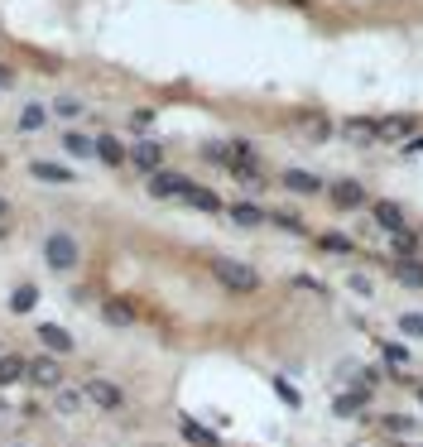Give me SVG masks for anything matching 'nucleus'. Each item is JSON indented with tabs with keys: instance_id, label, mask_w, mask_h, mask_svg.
Instances as JSON below:
<instances>
[{
	"instance_id": "nucleus-15",
	"label": "nucleus",
	"mask_w": 423,
	"mask_h": 447,
	"mask_svg": "<svg viewBox=\"0 0 423 447\" xmlns=\"http://www.w3.org/2000/svg\"><path fill=\"white\" fill-rule=\"evenodd\" d=\"M97 159H102L106 169H121V164H125V149H121V140H111V135H102V140H97Z\"/></svg>"
},
{
	"instance_id": "nucleus-1",
	"label": "nucleus",
	"mask_w": 423,
	"mask_h": 447,
	"mask_svg": "<svg viewBox=\"0 0 423 447\" xmlns=\"http://www.w3.org/2000/svg\"><path fill=\"white\" fill-rule=\"evenodd\" d=\"M212 274H216V284H226L231 293H255L260 289V274L250 269V264H240V260H212Z\"/></svg>"
},
{
	"instance_id": "nucleus-32",
	"label": "nucleus",
	"mask_w": 423,
	"mask_h": 447,
	"mask_svg": "<svg viewBox=\"0 0 423 447\" xmlns=\"http://www.w3.org/2000/svg\"><path fill=\"white\" fill-rule=\"evenodd\" d=\"M419 399H423V395H419Z\"/></svg>"
},
{
	"instance_id": "nucleus-28",
	"label": "nucleus",
	"mask_w": 423,
	"mask_h": 447,
	"mask_svg": "<svg viewBox=\"0 0 423 447\" xmlns=\"http://www.w3.org/2000/svg\"><path fill=\"white\" fill-rule=\"evenodd\" d=\"M303 135H308V140H327L332 130H327V121H322V116H313V121H308V130H303Z\"/></svg>"
},
{
	"instance_id": "nucleus-23",
	"label": "nucleus",
	"mask_w": 423,
	"mask_h": 447,
	"mask_svg": "<svg viewBox=\"0 0 423 447\" xmlns=\"http://www.w3.org/2000/svg\"><path fill=\"white\" fill-rule=\"evenodd\" d=\"M63 145H68V154H73V159H87V154H97V145H92L87 135H78V130H68V135H63Z\"/></svg>"
},
{
	"instance_id": "nucleus-26",
	"label": "nucleus",
	"mask_w": 423,
	"mask_h": 447,
	"mask_svg": "<svg viewBox=\"0 0 423 447\" xmlns=\"http://www.w3.org/2000/svg\"><path fill=\"white\" fill-rule=\"evenodd\" d=\"M53 111H58L63 121H73V116H82V102H73V97H58V102H53Z\"/></svg>"
},
{
	"instance_id": "nucleus-14",
	"label": "nucleus",
	"mask_w": 423,
	"mask_h": 447,
	"mask_svg": "<svg viewBox=\"0 0 423 447\" xmlns=\"http://www.w3.org/2000/svg\"><path fill=\"white\" fill-rule=\"evenodd\" d=\"M178 433H183V443H192V447H216L221 438L212 433V428H202L197 419H178Z\"/></svg>"
},
{
	"instance_id": "nucleus-30",
	"label": "nucleus",
	"mask_w": 423,
	"mask_h": 447,
	"mask_svg": "<svg viewBox=\"0 0 423 447\" xmlns=\"http://www.w3.org/2000/svg\"><path fill=\"white\" fill-rule=\"evenodd\" d=\"M274 221H279V226H284V231H303V221H298V216H289V212H279V216H274Z\"/></svg>"
},
{
	"instance_id": "nucleus-25",
	"label": "nucleus",
	"mask_w": 423,
	"mask_h": 447,
	"mask_svg": "<svg viewBox=\"0 0 423 447\" xmlns=\"http://www.w3.org/2000/svg\"><path fill=\"white\" fill-rule=\"evenodd\" d=\"M317 245H322L327 255H351V250H356V245H351V240H346V236H337V231H332V236H322V240H317Z\"/></svg>"
},
{
	"instance_id": "nucleus-31",
	"label": "nucleus",
	"mask_w": 423,
	"mask_h": 447,
	"mask_svg": "<svg viewBox=\"0 0 423 447\" xmlns=\"http://www.w3.org/2000/svg\"><path fill=\"white\" fill-rule=\"evenodd\" d=\"M5 212H10V202H5V197H0V221H5Z\"/></svg>"
},
{
	"instance_id": "nucleus-11",
	"label": "nucleus",
	"mask_w": 423,
	"mask_h": 447,
	"mask_svg": "<svg viewBox=\"0 0 423 447\" xmlns=\"http://www.w3.org/2000/svg\"><path fill=\"white\" fill-rule=\"evenodd\" d=\"M102 317L111 322V327H130V322H135V303H130V298H106Z\"/></svg>"
},
{
	"instance_id": "nucleus-6",
	"label": "nucleus",
	"mask_w": 423,
	"mask_h": 447,
	"mask_svg": "<svg viewBox=\"0 0 423 447\" xmlns=\"http://www.w3.org/2000/svg\"><path fill=\"white\" fill-rule=\"evenodd\" d=\"M327 197H332V207H342V212L366 207V188L356 183V178H342V183H332V188H327Z\"/></svg>"
},
{
	"instance_id": "nucleus-5",
	"label": "nucleus",
	"mask_w": 423,
	"mask_h": 447,
	"mask_svg": "<svg viewBox=\"0 0 423 447\" xmlns=\"http://www.w3.org/2000/svg\"><path fill=\"white\" fill-rule=\"evenodd\" d=\"M82 395L92 399L97 409H121V404H125V395H121V385H116V380H87V390H82Z\"/></svg>"
},
{
	"instance_id": "nucleus-18",
	"label": "nucleus",
	"mask_w": 423,
	"mask_h": 447,
	"mask_svg": "<svg viewBox=\"0 0 423 447\" xmlns=\"http://www.w3.org/2000/svg\"><path fill=\"white\" fill-rule=\"evenodd\" d=\"M231 221H236V226H264V212L255 207V202H231Z\"/></svg>"
},
{
	"instance_id": "nucleus-27",
	"label": "nucleus",
	"mask_w": 423,
	"mask_h": 447,
	"mask_svg": "<svg viewBox=\"0 0 423 447\" xmlns=\"http://www.w3.org/2000/svg\"><path fill=\"white\" fill-rule=\"evenodd\" d=\"M399 327H404V337H423V313H404Z\"/></svg>"
},
{
	"instance_id": "nucleus-19",
	"label": "nucleus",
	"mask_w": 423,
	"mask_h": 447,
	"mask_svg": "<svg viewBox=\"0 0 423 447\" xmlns=\"http://www.w3.org/2000/svg\"><path fill=\"white\" fill-rule=\"evenodd\" d=\"M375 221H380L385 231H399V226H404V212H399V202H390V197H385V202H375Z\"/></svg>"
},
{
	"instance_id": "nucleus-9",
	"label": "nucleus",
	"mask_w": 423,
	"mask_h": 447,
	"mask_svg": "<svg viewBox=\"0 0 423 447\" xmlns=\"http://www.w3.org/2000/svg\"><path fill=\"white\" fill-rule=\"evenodd\" d=\"M130 164L140 169V173H154V169H164V149H159L154 140H140L130 149Z\"/></svg>"
},
{
	"instance_id": "nucleus-24",
	"label": "nucleus",
	"mask_w": 423,
	"mask_h": 447,
	"mask_svg": "<svg viewBox=\"0 0 423 447\" xmlns=\"http://www.w3.org/2000/svg\"><path fill=\"white\" fill-rule=\"evenodd\" d=\"M34 303H39V289H34V284H20V289L10 293V308H15V313H29Z\"/></svg>"
},
{
	"instance_id": "nucleus-13",
	"label": "nucleus",
	"mask_w": 423,
	"mask_h": 447,
	"mask_svg": "<svg viewBox=\"0 0 423 447\" xmlns=\"http://www.w3.org/2000/svg\"><path fill=\"white\" fill-rule=\"evenodd\" d=\"M183 202H188V207H192V212H221V197H216L212 188H202V183H188Z\"/></svg>"
},
{
	"instance_id": "nucleus-12",
	"label": "nucleus",
	"mask_w": 423,
	"mask_h": 447,
	"mask_svg": "<svg viewBox=\"0 0 423 447\" xmlns=\"http://www.w3.org/2000/svg\"><path fill=\"white\" fill-rule=\"evenodd\" d=\"M390 279L404 284V289H423V264L419 260H395L390 264Z\"/></svg>"
},
{
	"instance_id": "nucleus-20",
	"label": "nucleus",
	"mask_w": 423,
	"mask_h": 447,
	"mask_svg": "<svg viewBox=\"0 0 423 447\" xmlns=\"http://www.w3.org/2000/svg\"><path fill=\"white\" fill-rule=\"evenodd\" d=\"M44 121H49V111H44V106H25V111H20V135L44 130Z\"/></svg>"
},
{
	"instance_id": "nucleus-16",
	"label": "nucleus",
	"mask_w": 423,
	"mask_h": 447,
	"mask_svg": "<svg viewBox=\"0 0 423 447\" xmlns=\"http://www.w3.org/2000/svg\"><path fill=\"white\" fill-rule=\"evenodd\" d=\"M25 370H29L25 356H0V390H5V385H20Z\"/></svg>"
},
{
	"instance_id": "nucleus-29",
	"label": "nucleus",
	"mask_w": 423,
	"mask_h": 447,
	"mask_svg": "<svg viewBox=\"0 0 423 447\" xmlns=\"http://www.w3.org/2000/svg\"><path fill=\"white\" fill-rule=\"evenodd\" d=\"M385 361H390V366H404V361H409V351H404V346H385Z\"/></svg>"
},
{
	"instance_id": "nucleus-4",
	"label": "nucleus",
	"mask_w": 423,
	"mask_h": 447,
	"mask_svg": "<svg viewBox=\"0 0 423 447\" xmlns=\"http://www.w3.org/2000/svg\"><path fill=\"white\" fill-rule=\"evenodd\" d=\"M149 192H154V197H178V202H183L188 178L173 173V169H154V173H149Z\"/></svg>"
},
{
	"instance_id": "nucleus-17",
	"label": "nucleus",
	"mask_w": 423,
	"mask_h": 447,
	"mask_svg": "<svg viewBox=\"0 0 423 447\" xmlns=\"http://www.w3.org/2000/svg\"><path fill=\"white\" fill-rule=\"evenodd\" d=\"M409 130H414V121H409V116H385V121L375 125V135H380V140H404Z\"/></svg>"
},
{
	"instance_id": "nucleus-7",
	"label": "nucleus",
	"mask_w": 423,
	"mask_h": 447,
	"mask_svg": "<svg viewBox=\"0 0 423 447\" xmlns=\"http://www.w3.org/2000/svg\"><path fill=\"white\" fill-rule=\"evenodd\" d=\"M34 332H39V342L49 346L53 356H68V351H73V332H68V327H58V322H39Z\"/></svg>"
},
{
	"instance_id": "nucleus-22",
	"label": "nucleus",
	"mask_w": 423,
	"mask_h": 447,
	"mask_svg": "<svg viewBox=\"0 0 423 447\" xmlns=\"http://www.w3.org/2000/svg\"><path fill=\"white\" fill-rule=\"evenodd\" d=\"M414 255H419V236L399 226L395 231V260H414Z\"/></svg>"
},
{
	"instance_id": "nucleus-2",
	"label": "nucleus",
	"mask_w": 423,
	"mask_h": 447,
	"mask_svg": "<svg viewBox=\"0 0 423 447\" xmlns=\"http://www.w3.org/2000/svg\"><path fill=\"white\" fill-rule=\"evenodd\" d=\"M44 260H49L53 269H73V264L82 260V250H78V240L68 236V231H53V236L44 240Z\"/></svg>"
},
{
	"instance_id": "nucleus-8",
	"label": "nucleus",
	"mask_w": 423,
	"mask_h": 447,
	"mask_svg": "<svg viewBox=\"0 0 423 447\" xmlns=\"http://www.w3.org/2000/svg\"><path fill=\"white\" fill-rule=\"evenodd\" d=\"M29 178H39V183H73L78 173L63 169V164H53V159H34V164H29Z\"/></svg>"
},
{
	"instance_id": "nucleus-3",
	"label": "nucleus",
	"mask_w": 423,
	"mask_h": 447,
	"mask_svg": "<svg viewBox=\"0 0 423 447\" xmlns=\"http://www.w3.org/2000/svg\"><path fill=\"white\" fill-rule=\"evenodd\" d=\"M25 380H29V385H39V390H58V385H63V366L53 361V351H44V356H29Z\"/></svg>"
},
{
	"instance_id": "nucleus-21",
	"label": "nucleus",
	"mask_w": 423,
	"mask_h": 447,
	"mask_svg": "<svg viewBox=\"0 0 423 447\" xmlns=\"http://www.w3.org/2000/svg\"><path fill=\"white\" fill-rule=\"evenodd\" d=\"M82 404H87L82 390H63V385H58V399H53V409H58V414H78Z\"/></svg>"
},
{
	"instance_id": "nucleus-10",
	"label": "nucleus",
	"mask_w": 423,
	"mask_h": 447,
	"mask_svg": "<svg viewBox=\"0 0 423 447\" xmlns=\"http://www.w3.org/2000/svg\"><path fill=\"white\" fill-rule=\"evenodd\" d=\"M284 188H289V192H303V197H313V192H322V178L308 173V169H284Z\"/></svg>"
}]
</instances>
